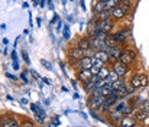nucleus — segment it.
<instances>
[{
    "label": "nucleus",
    "instance_id": "nucleus-45",
    "mask_svg": "<svg viewBox=\"0 0 149 127\" xmlns=\"http://www.w3.org/2000/svg\"><path fill=\"white\" fill-rule=\"evenodd\" d=\"M3 45H4V46H7V45H9V39H7V38H4V39H3Z\"/></svg>",
    "mask_w": 149,
    "mask_h": 127
},
{
    "label": "nucleus",
    "instance_id": "nucleus-48",
    "mask_svg": "<svg viewBox=\"0 0 149 127\" xmlns=\"http://www.w3.org/2000/svg\"><path fill=\"white\" fill-rule=\"evenodd\" d=\"M72 97H74V100H78V98H80V95H78V94H77V92H75V94H74V95H72Z\"/></svg>",
    "mask_w": 149,
    "mask_h": 127
},
{
    "label": "nucleus",
    "instance_id": "nucleus-41",
    "mask_svg": "<svg viewBox=\"0 0 149 127\" xmlns=\"http://www.w3.org/2000/svg\"><path fill=\"white\" fill-rule=\"evenodd\" d=\"M13 69L19 71V64H17V62H13Z\"/></svg>",
    "mask_w": 149,
    "mask_h": 127
},
{
    "label": "nucleus",
    "instance_id": "nucleus-34",
    "mask_svg": "<svg viewBox=\"0 0 149 127\" xmlns=\"http://www.w3.org/2000/svg\"><path fill=\"white\" fill-rule=\"evenodd\" d=\"M19 103H20V105H29V100H28V98H25V97H23V98H20V100H19Z\"/></svg>",
    "mask_w": 149,
    "mask_h": 127
},
{
    "label": "nucleus",
    "instance_id": "nucleus-24",
    "mask_svg": "<svg viewBox=\"0 0 149 127\" xmlns=\"http://www.w3.org/2000/svg\"><path fill=\"white\" fill-rule=\"evenodd\" d=\"M117 78H119L117 72H116L114 69H111V68H110V72H109V75H107V78H106V80H109L110 83H113V81H116Z\"/></svg>",
    "mask_w": 149,
    "mask_h": 127
},
{
    "label": "nucleus",
    "instance_id": "nucleus-3",
    "mask_svg": "<svg viewBox=\"0 0 149 127\" xmlns=\"http://www.w3.org/2000/svg\"><path fill=\"white\" fill-rule=\"evenodd\" d=\"M110 12H111V19H113L114 22H117V20L125 19V17L132 12V9L127 7V6H125V4H122V3H119V4H117L116 7H113Z\"/></svg>",
    "mask_w": 149,
    "mask_h": 127
},
{
    "label": "nucleus",
    "instance_id": "nucleus-4",
    "mask_svg": "<svg viewBox=\"0 0 149 127\" xmlns=\"http://www.w3.org/2000/svg\"><path fill=\"white\" fill-rule=\"evenodd\" d=\"M119 61L130 67L138 61V52L135 49H123L120 56H119Z\"/></svg>",
    "mask_w": 149,
    "mask_h": 127
},
{
    "label": "nucleus",
    "instance_id": "nucleus-12",
    "mask_svg": "<svg viewBox=\"0 0 149 127\" xmlns=\"http://www.w3.org/2000/svg\"><path fill=\"white\" fill-rule=\"evenodd\" d=\"M91 77H93V74H91V69L90 68H81V69H77V72H75V78L81 84L86 83V81H88Z\"/></svg>",
    "mask_w": 149,
    "mask_h": 127
},
{
    "label": "nucleus",
    "instance_id": "nucleus-40",
    "mask_svg": "<svg viewBox=\"0 0 149 127\" xmlns=\"http://www.w3.org/2000/svg\"><path fill=\"white\" fill-rule=\"evenodd\" d=\"M47 1H48V0H39V6H41V7H45Z\"/></svg>",
    "mask_w": 149,
    "mask_h": 127
},
{
    "label": "nucleus",
    "instance_id": "nucleus-8",
    "mask_svg": "<svg viewBox=\"0 0 149 127\" xmlns=\"http://www.w3.org/2000/svg\"><path fill=\"white\" fill-rule=\"evenodd\" d=\"M110 68L114 69L119 77H126V75L129 74V71H130V67L126 65V64H123V62H120L119 59L114 61V62H111V67H110Z\"/></svg>",
    "mask_w": 149,
    "mask_h": 127
},
{
    "label": "nucleus",
    "instance_id": "nucleus-15",
    "mask_svg": "<svg viewBox=\"0 0 149 127\" xmlns=\"http://www.w3.org/2000/svg\"><path fill=\"white\" fill-rule=\"evenodd\" d=\"M74 43H75V45H78V46H80V48H83V49L93 48V46H91V36H90V35H87V33H86L84 36H81L80 39H77Z\"/></svg>",
    "mask_w": 149,
    "mask_h": 127
},
{
    "label": "nucleus",
    "instance_id": "nucleus-20",
    "mask_svg": "<svg viewBox=\"0 0 149 127\" xmlns=\"http://www.w3.org/2000/svg\"><path fill=\"white\" fill-rule=\"evenodd\" d=\"M88 114H90V116H91L94 120H100V121L103 120V121H104V119H101V113H100V110H96V108H90V107H88Z\"/></svg>",
    "mask_w": 149,
    "mask_h": 127
},
{
    "label": "nucleus",
    "instance_id": "nucleus-1",
    "mask_svg": "<svg viewBox=\"0 0 149 127\" xmlns=\"http://www.w3.org/2000/svg\"><path fill=\"white\" fill-rule=\"evenodd\" d=\"M129 84L132 85L136 91H141V90L146 88L149 85L148 74H145V72H136V74H133L132 78H130V81H129Z\"/></svg>",
    "mask_w": 149,
    "mask_h": 127
},
{
    "label": "nucleus",
    "instance_id": "nucleus-32",
    "mask_svg": "<svg viewBox=\"0 0 149 127\" xmlns=\"http://www.w3.org/2000/svg\"><path fill=\"white\" fill-rule=\"evenodd\" d=\"M62 28H64V23L61 22V19L56 22V32H61L62 31Z\"/></svg>",
    "mask_w": 149,
    "mask_h": 127
},
{
    "label": "nucleus",
    "instance_id": "nucleus-35",
    "mask_svg": "<svg viewBox=\"0 0 149 127\" xmlns=\"http://www.w3.org/2000/svg\"><path fill=\"white\" fill-rule=\"evenodd\" d=\"M58 20H59V16H58V15L55 13V15H54V17H52V20H51V26H52V25H54L55 22H58Z\"/></svg>",
    "mask_w": 149,
    "mask_h": 127
},
{
    "label": "nucleus",
    "instance_id": "nucleus-6",
    "mask_svg": "<svg viewBox=\"0 0 149 127\" xmlns=\"http://www.w3.org/2000/svg\"><path fill=\"white\" fill-rule=\"evenodd\" d=\"M83 56H84V49L74 43V46H71L70 51H68V62L72 65L75 61H78V59L83 58Z\"/></svg>",
    "mask_w": 149,
    "mask_h": 127
},
{
    "label": "nucleus",
    "instance_id": "nucleus-16",
    "mask_svg": "<svg viewBox=\"0 0 149 127\" xmlns=\"http://www.w3.org/2000/svg\"><path fill=\"white\" fill-rule=\"evenodd\" d=\"M103 10H106V1H104V0H96L94 4H93V7H91L93 15L97 16L100 12H103Z\"/></svg>",
    "mask_w": 149,
    "mask_h": 127
},
{
    "label": "nucleus",
    "instance_id": "nucleus-38",
    "mask_svg": "<svg viewBox=\"0 0 149 127\" xmlns=\"http://www.w3.org/2000/svg\"><path fill=\"white\" fill-rule=\"evenodd\" d=\"M71 85H72V88H74V90H78V85H77V80H72V81H71Z\"/></svg>",
    "mask_w": 149,
    "mask_h": 127
},
{
    "label": "nucleus",
    "instance_id": "nucleus-33",
    "mask_svg": "<svg viewBox=\"0 0 149 127\" xmlns=\"http://www.w3.org/2000/svg\"><path fill=\"white\" fill-rule=\"evenodd\" d=\"M6 77H7L9 80H12V81H17V77L13 75V74H10V72H6Z\"/></svg>",
    "mask_w": 149,
    "mask_h": 127
},
{
    "label": "nucleus",
    "instance_id": "nucleus-22",
    "mask_svg": "<svg viewBox=\"0 0 149 127\" xmlns=\"http://www.w3.org/2000/svg\"><path fill=\"white\" fill-rule=\"evenodd\" d=\"M104 1H106V10H111L120 3V0H104Z\"/></svg>",
    "mask_w": 149,
    "mask_h": 127
},
{
    "label": "nucleus",
    "instance_id": "nucleus-29",
    "mask_svg": "<svg viewBox=\"0 0 149 127\" xmlns=\"http://www.w3.org/2000/svg\"><path fill=\"white\" fill-rule=\"evenodd\" d=\"M59 124H61V121H59V116H54L52 120H51L49 126H59Z\"/></svg>",
    "mask_w": 149,
    "mask_h": 127
},
{
    "label": "nucleus",
    "instance_id": "nucleus-37",
    "mask_svg": "<svg viewBox=\"0 0 149 127\" xmlns=\"http://www.w3.org/2000/svg\"><path fill=\"white\" fill-rule=\"evenodd\" d=\"M47 4H48V9L49 10H54V0H48Z\"/></svg>",
    "mask_w": 149,
    "mask_h": 127
},
{
    "label": "nucleus",
    "instance_id": "nucleus-13",
    "mask_svg": "<svg viewBox=\"0 0 149 127\" xmlns=\"http://www.w3.org/2000/svg\"><path fill=\"white\" fill-rule=\"evenodd\" d=\"M106 117L109 119V124H119V123H120V120L123 119V114H122L120 111H117V110L111 108V110L106 114Z\"/></svg>",
    "mask_w": 149,
    "mask_h": 127
},
{
    "label": "nucleus",
    "instance_id": "nucleus-27",
    "mask_svg": "<svg viewBox=\"0 0 149 127\" xmlns=\"http://www.w3.org/2000/svg\"><path fill=\"white\" fill-rule=\"evenodd\" d=\"M94 53H96V49H94V48L84 49V56H94Z\"/></svg>",
    "mask_w": 149,
    "mask_h": 127
},
{
    "label": "nucleus",
    "instance_id": "nucleus-44",
    "mask_svg": "<svg viewBox=\"0 0 149 127\" xmlns=\"http://www.w3.org/2000/svg\"><path fill=\"white\" fill-rule=\"evenodd\" d=\"M80 4H81V9L86 10V4H84V0H80Z\"/></svg>",
    "mask_w": 149,
    "mask_h": 127
},
{
    "label": "nucleus",
    "instance_id": "nucleus-21",
    "mask_svg": "<svg viewBox=\"0 0 149 127\" xmlns=\"http://www.w3.org/2000/svg\"><path fill=\"white\" fill-rule=\"evenodd\" d=\"M97 19H99V20H109V19H111V12H110V10H103V12H100L99 15H97Z\"/></svg>",
    "mask_w": 149,
    "mask_h": 127
},
{
    "label": "nucleus",
    "instance_id": "nucleus-14",
    "mask_svg": "<svg viewBox=\"0 0 149 127\" xmlns=\"http://www.w3.org/2000/svg\"><path fill=\"white\" fill-rule=\"evenodd\" d=\"M139 123L136 121V119L133 117V114H129V116H123V119L120 120V123H119V126L122 127H135L138 126Z\"/></svg>",
    "mask_w": 149,
    "mask_h": 127
},
{
    "label": "nucleus",
    "instance_id": "nucleus-28",
    "mask_svg": "<svg viewBox=\"0 0 149 127\" xmlns=\"http://www.w3.org/2000/svg\"><path fill=\"white\" fill-rule=\"evenodd\" d=\"M41 64L47 68V69H49V71H52L54 69V67H52V64H51L49 61H47V59H41Z\"/></svg>",
    "mask_w": 149,
    "mask_h": 127
},
{
    "label": "nucleus",
    "instance_id": "nucleus-49",
    "mask_svg": "<svg viewBox=\"0 0 149 127\" xmlns=\"http://www.w3.org/2000/svg\"><path fill=\"white\" fill-rule=\"evenodd\" d=\"M0 29H1V31H4V29H6V25H4V23H3V25H0Z\"/></svg>",
    "mask_w": 149,
    "mask_h": 127
},
{
    "label": "nucleus",
    "instance_id": "nucleus-18",
    "mask_svg": "<svg viewBox=\"0 0 149 127\" xmlns=\"http://www.w3.org/2000/svg\"><path fill=\"white\" fill-rule=\"evenodd\" d=\"M109 72H110V67H109V65H104V67H101V68L99 69L97 77H99L100 80H106L107 75H109Z\"/></svg>",
    "mask_w": 149,
    "mask_h": 127
},
{
    "label": "nucleus",
    "instance_id": "nucleus-2",
    "mask_svg": "<svg viewBox=\"0 0 149 127\" xmlns=\"http://www.w3.org/2000/svg\"><path fill=\"white\" fill-rule=\"evenodd\" d=\"M110 38L113 39L114 43L123 46L125 43H127V39L130 38V29L123 28V29H119V31H116V32L113 31V32L110 33Z\"/></svg>",
    "mask_w": 149,
    "mask_h": 127
},
{
    "label": "nucleus",
    "instance_id": "nucleus-46",
    "mask_svg": "<svg viewBox=\"0 0 149 127\" xmlns=\"http://www.w3.org/2000/svg\"><path fill=\"white\" fill-rule=\"evenodd\" d=\"M29 26H33L32 25V15H31V12H29Z\"/></svg>",
    "mask_w": 149,
    "mask_h": 127
},
{
    "label": "nucleus",
    "instance_id": "nucleus-23",
    "mask_svg": "<svg viewBox=\"0 0 149 127\" xmlns=\"http://www.w3.org/2000/svg\"><path fill=\"white\" fill-rule=\"evenodd\" d=\"M62 38H64L65 41H68V39L71 38V32H70V25H64V28H62Z\"/></svg>",
    "mask_w": 149,
    "mask_h": 127
},
{
    "label": "nucleus",
    "instance_id": "nucleus-5",
    "mask_svg": "<svg viewBox=\"0 0 149 127\" xmlns=\"http://www.w3.org/2000/svg\"><path fill=\"white\" fill-rule=\"evenodd\" d=\"M0 126L3 127H19L22 126V123L10 113H3L0 116Z\"/></svg>",
    "mask_w": 149,
    "mask_h": 127
},
{
    "label": "nucleus",
    "instance_id": "nucleus-42",
    "mask_svg": "<svg viewBox=\"0 0 149 127\" xmlns=\"http://www.w3.org/2000/svg\"><path fill=\"white\" fill-rule=\"evenodd\" d=\"M36 23H38V26H41L42 25V17H38L36 19Z\"/></svg>",
    "mask_w": 149,
    "mask_h": 127
},
{
    "label": "nucleus",
    "instance_id": "nucleus-43",
    "mask_svg": "<svg viewBox=\"0 0 149 127\" xmlns=\"http://www.w3.org/2000/svg\"><path fill=\"white\" fill-rule=\"evenodd\" d=\"M81 116H83V119H84V120H87V119H88L87 113H84V111H81Z\"/></svg>",
    "mask_w": 149,
    "mask_h": 127
},
{
    "label": "nucleus",
    "instance_id": "nucleus-17",
    "mask_svg": "<svg viewBox=\"0 0 149 127\" xmlns=\"http://www.w3.org/2000/svg\"><path fill=\"white\" fill-rule=\"evenodd\" d=\"M94 56L96 58H99L100 61H103L104 64H110V58H109V55H107V52L104 51V49H97L96 51V53H94Z\"/></svg>",
    "mask_w": 149,
    "mask_h": 127
},
{
    "label": "nucleus",
    "instance_id": "nucleus-30",
    "mask_svg": "<svg viewBox=\"0 0 149 127\" xmlns=\"http://www.w3.org/2000/svg\"><path fill=\"white\" fill-rule=\"evenodd\" d=\"M29 74H31V75H32V77H33L35 80H38V81H41V77L38 75V72H36L35 69H29Z\"/></svg>",
    "mask_w": 149,
    "mask_h": 127
},
{
    "label": "nucleus",
    "instance_id": "nucleus-9",
    "mask_svg": "<svg viewBox=\"0 0 149 127\" xmlns=\"http://www.w3.org/2000/svg\"><path fill=\"white\" fill-rule=\"evenodd\" d=\"M122 51H123V49H122V46H120V45H117V43L107 46L106 52H107V55H109V58H110V64L119 59V56H120Z\"/></svg>",
    "mask_w": 149,
    "mask_h": 127
},
{
    "label": "nucleus",
    "instance_id": "nucleus-25",
    "mask_svg": "<svg viewBox=\"0 0 149 127\" xmlns=\"http://www.w3.org/2000/svg\"><path fill=\"white\" fill-rule=\"evenodd\" d=\"M20 55H22V59H23V62H25L26 65H31V59H29V55H28V52H26L25 49H22V51H20Z\"/></svg>",
    "mask_w": 149,
    "mask_h": 127
},
{
    "label": "nucleus",
    "instance_id": "nucleus-10",
    "mask_svg": "<svg viewBox=\"0 0 149 127\" xmlns=\"http://www.w3.org/2000/svg\"><path fill=\"white\" fill-rule=\"evenodd\" d=\"M93 62H94V56H83L80 58L78 61H75L72 64V67L75 69H81V68H91L93 67Z\"/></svg>",
    "mask_w": 149,
    "mask_h": 127
},
{
    "label": "nucleus",
    "instance_id": "nucleus-36",
    "mask_svg": "<svg viewBox=\"0 0 149 127\" xmlns=\"http://www.w3.org/2000/svg\"><path fill=\"white\" fill-rule=\"evenodd\" d=\"M22 123V126H33L35 123L33 121H29V120H25V121H20Z\"/></svg>",
    "mask_w": 149,
    "mask_h": 127
},
{
    "label": "nucleus",
    "instance_id": "nucleus-11",
    "mask_svg": "<svg viewBox=\"0 0 149 127\" xmlns=\"http://www.w3.org/2000/svg\"><path fill=\"white\" fill-rule=\"evenodd\" d=\"M114 26H116V23H114L113 19H109V20H99V22H97V29L106 32V33H111V32L114 31Z\"/></svg>",
    "mask_w": 149,
    "mask_h": 127
},
{
    "label": "nucleus",
    "instance_id": "nucleus-26",
    "mask_svg": "<svg viewBox=\"0 0 149 127\" xmlns=\"http://www.w3.org/2000/svg\"><path fill=\"white\" fill-rule=\"evenodd\" d=\"M28 72H29V71H22V72H20V80H22V81H23V84H29V78H28Z\"/></svg>",
    "mask_w": 149,
    "mask_h": 127
},
{
    "label": "nucleus",
    "instance_id": "nucleus-31",
    "mask_svg": "<svg viewBox=\"0 0 149 127\" xmlns=\"http://www.w3.org/2000/svg\"><path fill=\"white\" fill-rule=\"evenodd\" d=\"M10 58H12V62H17V53H16V51H15V49L12 51V53H10Z\"/></svg>",
    "mask_w": 149,
    "mask_h": 127
},
{
    "label": "nucleus",
    "instance_id": "nucleus-7",
    "mask_svg": "<svg viewBox=\"0 0 149 127\" xmlns=\"http://www.w3.org/2000/svg\"><path fill=\"white\" fill-rule=\"evenodd\" d=\"M104 98L103 95H99V94H88V100H87V105L90 108H96V110H100L103 103H104Z\"/></svg>",
    "mask_w": 149,
    "mask_h": 127
},
{
    "label": "nucleus",
    "instance_id": "nucleus-19",
    "mask_svg": "<svg viewBox=\"0 0 149 127\" xmlns=\"http://www.w3.org/2000/svg\"><path fill=\"white\" fill-rule=\"evenodd\" d=\"M111 85H113V90H120L123 85H126V77H119L116 81L111 83Z\"/></svg>",
    "mask_w": 149,
    "mask_h": 127
},
{
    "label": "nucleus",
    "instance_id": "nucleus-39",
    "mask_svg": "<svg viewBox=\"0 0 149 127\" xmlns=\"http://www.w3.org/2000/svg\"><path fill=\"white\" fill-rule=\"evenodd\" d=\"M41 81H42L44 84H47V85H51V84H52V83H51V81L48 80V78H41Z\"/></svg>",
    "mask_w": 149,
    "mask_h": 127
},
{
    "label": "nucleus",
    "instance_id": "nucleus-50",
    "mask_svg": "<svg viewBox=\"0 0 149 127\" xmlns=\"http://www.w3.org/2000/svg\"><path fill=\"white\" fill-rule=\"evenodd\" d=\"M70 1H72V0H70Z\"/></svg>",
    "mask_w": 149,
    "mask_h": 127
},
{
    "label": "nucleus",
    "instance_id": "nucleus-47",
    "mask_svg": "<svg viewBox=\"0 0 149 127\" xmlns=\"http://www.w3.org/2000/svg\"><path fill=\"white\" fill-rule=\"evenodd\" d=\"M32 4L33 6H39V0H32Z\"/></svg>",
    "mask_w": 149,
    "mask_h": 127
}]
</instances>
